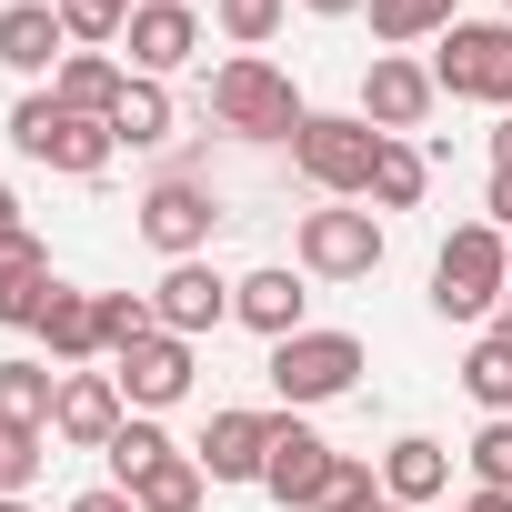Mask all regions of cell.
Here are the masks:
<instances>
[{
	"label": "cell",
	"instance_id": "1",
	"mask_svg": "<svg viewBox=\"0 0 512 512\" xmlns=\"http://www.w3.org/2000/svg\"><path fill=\"white\" fill-rule=\"evenodd\" d=\"M11 151H21V161H41V171H61V181H101V171L121 161L111 121L71 111L61 91H21V111H11Z\"/></svg>",
	"mask_w": 512,
	"mask_h": 512
},
{
	"label": "cell",
	"instance_id": "2",
	"mask_svg": "<svg viewBox=\"0 0 512 512\" xmlns=\"http://www.w3.org/2000/svg\"><path fill=\"white\" fill-rule=\"evenodd\" d=\"M211 121H221L231 141H292L312 111H302V91H292V71H282L272 51H231V61L211 71Z\"/></svg>",
	"mask_w": 512,
	"mask_h": 512
},
{
	"label": "cell",
	"instance_id": "3",
	"mask_svg": "<svg viewBox=\"0 0 512 512\" xmlns=\"http://www.w3.org/2000/svg\"><path fill=\"white\" fill-rule=\"evenodd\" d=\"M502 292H512V231L462 221V231L432 251V312H442V322H492Z\"/></svg>",
	"mask_w": 512,
	"mask_h": 512
},
{
	"label": "cell",
	"instance_id": "4",
	"mask_svg": "<svg viewBox=\"0 0 512 512\" xmlns=\"http://www.w3.org/2000/svg\"><path fill=\"white\" fill-rule=\"evenodd\" d=\"M372 161H382V131L362 111H312L292 131V171L322 191V201H372Z\"/></svg>",
	"mask_w": 512,
	"mask_h": 512
},
{
	"label": "cell",
	"instance_id": "5",
	"mask_svg": "<svg viewBox=\"0 0 512 512\" xmlns=\"http://www.w3.org/2000/svg\"><path fill=\"white\" fill-rule=\"evenodd\" d=\"M432 91L442 101H492L512 111V21H452L432 41Z\"/></svg>",
	"mask_w": 512,
	"mask_h": 512
},
{
	"label": "cell",
	"instance_id": "6",
	"mask_svg": "<svg viewBox=\"0 0 512 512\" xmlns=\"http://www.w3.org/2000/svg\"><path fill=\"white\" fill-rule=\"evenodd\" d=\"M131 221H141V241L161 251V262H201L211 231H221V191H211L201 171H161V181L131 201Z\"/></svg>",
	"mask_w": 512,
	"mask_h": 512
},
{
	"label": "cell",
	"instance_id": "7",
	"mask_svg": "<svg viewBox=\"0 0 512 512\" xmlns=\"http://www.w3.org/2000/svg\"><path fill=\"white\" fill-rule=\"evenodd\" d=\"M272 392L292 402V412H312V402H342L352 382H362V342L352 332H292V342H272Z\"/></svg>",
	"mask_w": 512,
	"mask_h": 512
},
{
	"label": "cell",
	"instance_id": "8",
	"mask_svg": "<svg viewBox=\"0 0 512 512\" xmlns=\"http://www.w3.org/2000/svg\"><path fill=\"white\" fill-rule=\"evenodd\" d=\"M302 272L312 282H372L382 272V221L332 201V211H302Z\"/></svg>",
	"mask_w": 512,
	"mask_h": 512
},
{
	"label": "cell",
	"instance_id": "9",
	"mask_svg": "<svg viewBox=\"0 0 512 512\" xmlns=\"http://www.w3.org/2000/svg\"><path fill=\"white\" fill-rule=\"evenodd\" d=\"M332 472H342V452L292 412V422H272V452H262V492L282 502V512H312L322 492H332Z\"/></svg>",
	"mask_w": 512,
	"mask_h": 512
},
{
	"label": "cell",
	"instance_id": "10",
	"mask_svg": "<svg viewBox=\"0 0 512 512\" xmlns=\"http://www.w3.org/2000/svg\"><path fill=\"white\" fill-rule=\"evenodd\" d=\"M432 61H412V51H372V71H362V121L382 131V141H402V131H422L432 121Z\"/></svg>",
	"mask_w": 512,
	"mask_h": 512
},
{
	"label": "cell",
	"instance_id": "11",
	"mask_svg": "<svg viewBox=\"0 0 512 512\" xmlns=\"http://www.w3.org/2000/svg\"><path fill=\"white\" fill-rule=\"evenodd\" d=\"M302 312H312V272H292V262H262V272H241V282H231V322H241V332H262V342L312 332Z\"/></svg>",
	"mask_w": 512,
	"mask_h": 512
},
{
	"label": "cell",
	"instance_id": "12",
	"mask_svg": "<svg viewBox=\"0 0 512 512\" xmlns=\"http://www.w3.org/2000/svg\"><path fill=\"white\" fill-rule=\"evenodd\" d=\"M191 51H201V11H191V0H141V11H131V31H121L131 81H171Z\"/></svg>",
	"mask_w": 512,
	"mask_h": 512
},
{
	"label": "cell",
	"instance_id": "13",
	"mask_svg": "<svg viewBox=\"0 0 512 512\" xmlns=\"http://www.w3.org/2000/svg\"><path fill=\"white\" fill-rule=\"evenodd\" d=\"M191 372H201V362H191V342H181V332H151L141 352H121V362H111L121 402H131V412H151V422H161L171 402H191Z\"/></svg>",
	"mask_w": 512,
	"mask_h": 512
},
{
	"label": "cell",
	"instance_id": "14",
	"mask_svg": "<svg viewBox=\"0 0 512 512\" xmlns=\"http://www.w3.org/2000/svg\"><path fill=\"white\" fill-rule=\"evenodd\" d=\"M131 422V402H121V382L111 372H61V402H51V442H71V452H111V432Z\"/></svg>",
	"mask_w": 512,
	"mask_h": 512
},
{
	"label": "cell",
	"instance_id": "15",
	"mask_svg": "<svg viewBox=\"0 0 512 512\" xmlns=\"http://www.w3.org/2000/svg\"><path fill=\"white\" fill-rule=\"evenodd\" d=\"M61 61H71V21H61V0H11V11H0V71L51 81Z\"/></svg>",
	"mask_w": 512,
	"mask_h": 512
},
{
	"label": "cell",
	"instance_id": "16",
	"mask_svg": "<svg viewBox=\"0 0 512 512\" xmlns=\"http://www.w3.org/2000/svg\"><path fill=\"white\" fill-rule=\"evenodd\" d=\"M151 312H161V332L201 342V332H221V322H231V282H221L211 262H171V272L151 282Z\"/></svg>",
	"mask_w": 512,
	"mask_h": 512
},
{
	"label": "cell",
	"instance_id": "17",
	"mask_svg": "<svg viewBox=\"0 0 512 512\" xmlns=\"http://www.w3.org/2000/svg\"><path fill=\"white\" fill-rule=\"evenodd\" d=\"M51 241L41 231H11L0 241V332H41V312H51Z\"/></svg>",
	"mask_w": 512,
	"mask_h": 512
},
{
	"label": "cell",
	"instance_id": "18",
	"mask_svg": "<svg viewBox=\"0 0 512 512\" xmlns=\"http://www.w3.org/2000/svg\"><path fill=\"white\" fill-rule=\"evenodd\" d=\"M262 452H272V412H251V402L211 412V432L191 442V462H201L211 482H262Z\"/></svg>",
	"mask_w": 512,
	"mask_h": 512
},
{
	"label": "cell",
	"instance_id": "19",
	"mask_svg": "<svg viewBox=\"0 0 512 512\" xmlns=\"http://www.w3.org/2000/svg\"><path fill=\"white\" fill-rule=\"evenodd\" d=\"M41 342H51V362L61 372H91L101 362V292H51V312H41Z\"/></svg>",
	"mask_w": 512,
	"mask_h": 512
},
{
	"label": "cell",
	"instance_id": "20",
	"mask_svg": "<svg viewBox=\"0 0 512 512\" xmlns=\"http://www.w3.org/2000/svg\"><path fill=\"white\" fill-rule=\"evenodd\" d=\"M382 492H392V502H412V512H422V502H442V492H452V452H442L432 432H402V442L382 452Z\"/></svg>",
	"mask_w": 512,
	"mask_h": 512
},
{
	"label": "cell",
	"instance_id": "21",
	"mask_svg": "<svg viewBox=\"0 0 512 512\" xmlns=\"http://www.w3.org/2000/svg\"><path fill=\"white\" fill-rule=\"evenodd\" d=\"M51 91H61L71 111L111 121V111H121V91H131V61H121V51H71V61L51 71Z\"/></svg>",
	"mask_w": 512,
	"mask_h": 512
},
{
	"label": "cell",
	"instance_id": "22",
	"mask_svg": "<svg viewBox=\"0 0 512 512\" xmlns=\"http://www.w3.org/2000/svg\"><path fill=\"white\" fill-rule=\"evenodd\" d=\"M51 402H61V372L51 362H31V352L0 362V422H11V432H51Z\"/></svg>",
	"mask_w": 512,
	"mask_h": 512
},
{
	"label": "cell",
	"instance_id": "23",
	"mask_svg": "<svg viewBox=\"0 0 512 512\" xmlns=\"http://www.w3.org/2000/svg\"><path fill=\"white\" fill-rule=\"evenodd\" d=\"M462 392H472L492 422H512V322L472 332V352H462Z\"/></svg>",
	"mask_w": 512,
	"mask_h": 512
},
{
	"label": "cell",
	"instance_id": "24",
	"mask_svg": "<svg viewBox=\"0 0 512 512\" xmlns=\"http://www.w3.org/2000/svg\"><path fill=\"white\" fill-rule=\"evenodd\" d=\"M362 11H372V41L382 51H412V41H442L462 21V0H362Z\"/></svg>",
	"mask_w": 512,
	"mask_h": 512
},
{
	"label": "cell",
	"instance_id": "25",
	"mask_svg": "<svg viewBox=\"0 0 512 512\" xmlns=\"http://www.w3.org/2000/svg\"><path fill=\"white\" fill-rule=\"evenodd\" d=\"M201 492H211V472H201L191 452H161V462L131 482V502H141V512H201Z\"/></svg>",
	"mask_w": 512,
	"mask_h": 512
},
{
	"label": "cell",
	"instance_id": "26",
	"mask_svg": "<svg viewBox=\"0 0 512 512\" xmlns=\"http://www.w3.org/2000/svg\"><path fill=\"white\" fill-rule=\"evenodd\" d=\"M111 141H121V151H161V141H171V91H161V81H131L121 111H111Z\"/></svg>",
	"mask_w": 512,
	"mask_h": 512
},
{
	"label": "cell",
	"instance_id": "27",
	"mask_svg": "<svg viewBox=\"0 0 512 512\" xmlns=\"http://www.w3.org/2000/svg\"><path fill=\"white\" fill-rule=\"evenodd\" d=\"M422 191H432V161H422L412 141H382V161H372V211H422Z\"/></svg>",
	"mask_w": 512,
	"mask_h": 512
},
{
	"label": "cell",
	"instance_id": "28",
	"mask_svg": "<svg viewBox=\"0 0 512 512\" xmlns=\"http://www.w3.org/2000/svg\"><path fill=\"white\" fill-rule=\"evenodd\" d=\"M161 332V312H151V292H101V362H121V352H141Z\"/></svg>",
	"mask_w": 512,
	"mask_h": 512
},
{
	"label": "cell",
	"instance_id": "29",
	"mask_svg": "<svg viewBox=\"0 0 512 512\" xmlns=\"http://www.w3.org/2000/svg\"><path fill=\"white\" fill-rule=\"evenodd\" d=\"M161 452H181V442H171V432H161V422H151V412H131V422H121V432H111V452H101V462H111V482H121V492H131V482H141V472H151V462H161Z\"/></svg>",
	"mask_w": 512,
	"mask_h": 512
},
{
	"label": "cell",
	"instance_id": "30",
	"mask_svg": "<svg viewBox=\"0 0 512 512\" xmlns=\"http://www.w3.org/2000/svg\"><path fill=\"white\" fill-rule=\"evenodd\" d=\"M211 21H221V41H231V51H262V41L292 21V0H211Z\"/></svg>",
	"mask_w": 512,
	"mask_h": 512
},
{
	"label": "cell",
	"instance_id": "31",
	"mask_svg": "<svg viewBox=\"0 0 512 512\" xmlns=\"http://www.w3.org/2000/svg\"><path fill=\"white\" fill-rule=\"evenodd\" d=\"M131 11H141V0H61V21H71V51H111V41L131 31Z\"/></svg>",
	"mask_w": 512,
	"mask_h": 512
},
{
	"label": "cell",
	"instance_id": "32",
	"mask_svg": "<svg viewBox=\"0 0 512 512\" xmlns=\"http://www.w3.org/2000/svg\"><path fill=\"white\" fill-rule=\"evenodd\" d=\"M41 462H51V432H11V422H0V492H31Z\"/></svg>",
	"mask_w": 512,
	"mask_h": 512
},
{
	"label": "cell",
	"instance_id": "33",
	"mask_svg": "<svg viewBox=\"0 0 512 512\" xmlns=\"http://www.w3.org/2000/svg\"><path fill=\"white\" fill-rule=\"evenodd\" d=\"M462 462H472V482H482V492H512V422H482Z\"/></svg>",
	"mask_w": 512,
	"mask_h": 512
},
{
	"label": "cell",
	"instance_id": "34",
	"mask_svg": "<svg viewBox=\"0 0 512 512\" xmlns=\"http://www.w3.org/2000/svg\"><path fill=\"white\" fill-rule=\"evenodd\" d=\"M372 502H382V472H372V462H352V452H342V472H332V492H322V502H312V512H372Z\"/></svg>",
	"mask_w": 512,
	"mask_h": 512
},
{
	"label": "cell",
	"instance_id": "35",
	"mask_svg": "<svg viewBox=\"0 0 512 512\" xmlns=\"http://www.w3.org/2000/svg\"><path fill=\"white\" fill-rule=\"evenodd\" d=\"M71 512H141L121 482H91V492H71Z\"/></svg>",
	"mask_w": 512,
	"mask_h": 512
},
{
	"label": "cell",
	"instance_id": "36",
	"mask_svg": "<svg viewBox=\"0 0 512 512\" xmlns=\"http://www.w3.org/2000/svg\"><path fill=\"white\" fill-rule=\"evenodd\" d=\"M482 221H492V231H512V171H492V191H482Z\"/></svg>",
	"mask_w": 512,
	"mask_h": 512
},
{
	"label": "cell",
	"instance_id": "37",
	"mask_svg": "<svg viewBox=\"0 0 512 512\" xmlns=\"http://www.w3.org/2000/svg\"><path fill=\"white\" fill-rule=\"evenodd\" d=\"M452 512H512V492H482V482H472V492H462Z\"/></svg>",
	"mask_w": 512,
	"mask_h": 512
},
{
	"label": "cell",
	"instance_id": "38",
	"mask_svg": "<svg viewBox=\"0 0 512 512\" xmlns=\"http://www.w3.org/2000/svg\"><path fill=\"white\" fill-rule=\"evenodd\" d=\"M11 231H31V221H21V191L0 181V241H11Z\"/></svg>",
	"mask_w": 512,
	"mask_h": 512
},
{
	"label": "cell",
	"instance_id": "39",
	"mask_svg": "<svg viewBox=\"0 0 512 512\" xmlns=\"http://www.w3.org/2000/svg\"><path fill=\"white\" fill-rule=\"evenodd\" d=\"M492 171H512V111L492 121Z\"/></svg>",
	"mask_w": 512,
	"mask_h": 512
},
{
	"label": "cell",
	"instance_id": "40",
	"mask_svg": "<svg viewBox=\"0 0 512 512\" xmlns=\"http://www.w3.org/2000/svg\"><path fill=\"white\" fill-rule=\"evenodd\" d=\"M302 11H322V21H352V11H362V0H302Z\"/></svg>",
	"mask_w": 512,
	"mask_h": 512
},
{
	"label": "cell",
	"instance_id": "41",
	"mask_svg": "<svg viewBox=\"0 0 512 512\" xmlns=\"http://www.w3.org/2000/svg\"><path fill=\"white\" fill-rule=\"evenodd\" d=\"M0 512H31V492H0Z\"/></svg>",
	"mask_w": 512,
	"mask_h": 512
},
{
	"label": "cell",
	"instance_id": "42",
	"mask_svg": "<svg viewBox=\"0 0 512 512\" xmlns=\"http://www.w3.org/2000/svg\"><path fill=\"white\" fill-rule=\"evenodd\" d=\"M372 512H412V502H392V492H382V502H372Z\"/></svg>",
	"mask_w": 512,
	"mask_h": 512
},
{
	"label": "cell",
	"instance_id": "43",
	"mask_svg": "<svg viewBox=\"0 0 512 512\" xmlns=\"http://www.w3.org/2000/svg\"><path fill=\"white\" fill-rule=\"evenodd\" d=\"M502 322H512V292H502Z\"/></svg>",
	"mask_w": 512,
	"mask_h": 512
},
{
	"label": "cell",
	"instance_id": "44",
	"mask_svg": "<svg viewBox=\"0 0 512 512\" xmlns=\"http://www.w3.org/2000/svg\"><path fill=\"white\" fill-rule=\"evenodd\" d=\"M502 21H512V0H502Z\"/></svg>",
	"mask_w": 512,
	"mask_h": 512
},
{
	"label": "cell",
	"instance_id": "45",
	"mask_svg": "<svg viewBox=\"0 0 512 512\" xmlns=\"http://www.w3.org/2000/svg\"><path fill=\"white\" fill-rule=\"evenodd\" d=\"M0 11H11V0H0Z\"/></svg>",
	"mask_w": 512,
	"mask_h": 512
}]
</instances>
